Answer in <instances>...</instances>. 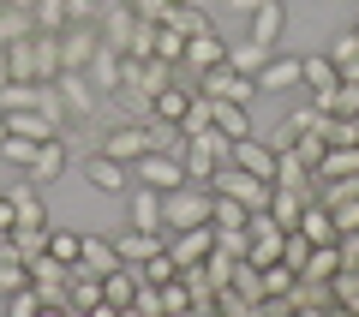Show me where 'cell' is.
I'll return each instance as SVG.
<instances>
[{"label":"cell","mask_w":359,"mask_h":317,"mask_svg":"<svg viewBox=\"0 0 359 317\" xmlns=\"http://www.w3.org/2000/svg\"><path fill=\"white\" fill-rule=\"evenodd\" d=\"M132 6H138V18H156V25H162V18L180 6V0H132Z\"/></svg>","instance_id":"43"},{"label":"cell","mask_w":359,"mask_h":317,"mask_svg":"<svg viewBox=\"0 0 359 317\" xmlns=\"http://www.w3.org/2000/svg\"><path fill=\"white\" fill-rule=\"evenodd\" d=\"M180 54H186V36H180L174 25H156V60L180 66Z\"/></svg>","instance_id":"38"},{"label":"cell","mask_w":359,"mask_h":317,"mask_svg":"<svg viewBox=\"0 0 359 317\" xmlns=\"http://www.w3.org/2000/svg\"><path fill=\"white\" fill-rule=\"evenodd\" d=\"M210 191H228V198H240L245 210H264L269 203V180L245 174V168H233V162H222L216 174H210Z\"/></svg>","instance_id":"4"},{"label":"cell","mask_w":359,"mask_h":317,"mask_svg":"<svg viewBox=\"0 0 359 317\" xmlns=\"http://www.w3.org/2000/svg\"><path fill=\"white\" fill-rule=\"evenodd\" d=\"M353 36H359V25H353Z\"/></svg>","instance_id":"51"},{"label":"cell","mask_w":359,"mask_h":317,"mask_svg":"<svg viewBox=\"0 0 359 317\" xmlns=\"http://www.w3.org/2000/svg\"><path fill=\"white\" fill-rule=\"evenodd\" d=\"M96 42H102V30H90V25H66L60 30V60H66V72H84L90 66V54H96Z\"/></svg>","instance_id":"10"},{"label":"cell","mask_w":359,"mask_h":317,"mask_svg":"<svg viewBox=\"0 0 359 317\" xmlns=\"http://www.w3.org/2000/svg\"><path fill=\"white\" fill-rule=\"evenodd\" d=\"M228 162H233V168H245V174H257V180H276V144H257V138H233Z\"/></svg>","instance_id":"13"},{"label":"cell","mask_w":359,"mask_h":317,"mask_svg":"<svg viewBox=\"0 0 359 317\" xmlns=\"http://www.w3.org/2000/svg\"><path fill=\"white\" fill-rule=\"evenodd\" d=\"M66 281H72V264H60L54 252L30 257V288L42 293V305H54V311H66Z\"/></svg>","instance_id":"5"},{"label":"cell","mask_w":359,"mask_h":317,"mask_svg":"<svg viewBox=\"0 0 359 317\" xmlns=\"http://www.w3.org/2000/svg\"><path fill=\"white\" fill-rule=\"evenodd\" d=\"M30 18H36V30H66L72 25V6L66 0H30Z\"/></svg>","instance_id":"34"},{"label":"cell","mask_w":359,"mask_h":317,"mask_svg":"<svg viewBox=\"0 0 359 317\" xmlns=\"http://www.w3.org/2000/svg\"><path fill=\"white\" fill-rule=\"evenodd\" d=\"M84 174H90V186H96V191H126V174H132V168L126 162H114V156H90V168H84Z\"/></svg>","instance_id":"27"},{"label":"cell","mask_w":359,"mask_h":317,"mask_svg":"<svg viewBox=\"0 0 359 317\" xmlns=\"http://www.w3.org/2000/svg\"><path fill=\"white\" fill-rule=\"evenodd\" d=\"M353 54H359V36H353V30H347V36H335V48H330V60H335V66H347Z\"/></svg>","instance_id":"44"},{"label":"cell","mask_w":359,"mask_h":317,"mask_svg":"<svg viewBox=\"0 0 359 317\" xmlns=\"http://www.w3.org/2000/svg\"><path fill=\"white\" fill-rule=\"evenodd\" d=\"M210 120H216L222 138H252V114H245L240 102H216L210 96Z\"/></svg>","instance_id":"26"},{"label":"cell","mask_w":359,"mask_h":317,"mask_svg":"<svg viewBox=\"0 0 359 317\" xmlns=\"http://www.w3.org/2000/svg\"><path fill=\"white\" fill-rule=\"evenodd\" d=\"M257 6H264V0H233V13H257Z\"/></svg>","instance_id":"47"},{"label":"cell","mask_w":359,"mask_h":317,"mask_svg":"<svg viewBox=\"0 0 359 317\" xmlns=\"http://www.w3.org/2000/svg\"><path fill=\"white\" fill-rule=\"evenodd\" d=\"M6 78H13V72H6V42H0V84H6Z\"/></svg>","instance_id":"48"},{"label":"cell","mask_w":359,"mask_h":317,"mask_svg":"<svg viewBox=\"0 0 359 317\" xmlns=\"http://www.w3.org/2000/svg\"><path fill=\"white\" fill-rule=\"evenodd\" d=\"M6 311H13V317H30V311H42V293L25 281V288H13V293H6Z\"/></svg>","instance_id":"41"},{"label":"cell","mask_w":359,"mask_h":317,"mask_svg":"<svg viewBox=\"0 0 359 317\" xmlns=\"http://www.w3.org/2000/svg\"><path fill=\"white\" fill-rule=\"evenodd\" d=\"M306 203H311V191H294V186H269V203H264V210H269V222H276V228H299V210H306Z\"/></svg>","instance_id":"15"},{"label":"cell","mask_w":359,"mask_h":317,"mask_svg":"<svg viewBox=\"0 0 359 317\" xmlns=\"http://www.w3.org/2000/svg\"><path fill=\"white\" fill-rule=\"evenodd\" d=\"M341 78H347V84H359V54H353V60L341 66Z\"/></svg>","instance_id":"46"},{"label":"cell","mask_w":359,"mask_h":317,"mask_svg":"<svg viewBox=\"0 0 359 317\" xmlns=\"http://www.w3.org/2000/svg\"><path fill=\"white\" fill-rule=\"evenodd\" d=\"M162 25H174L180 36H198V30H216V25H210V13H204V6H192V0H180L174 13L162 18Z\"/></svg>","instance_id":"31"},{"label":"cell","mask_w":359,"mask_h":317,"mask_svg":"<svg viewBox=\"0 0 359 317\" xmlns=\"http://www.w3.org/2000/svg\"><path fill=\"white\" fill-rule=\"evenodd\" d=\"M330 293H335V311H359V269H335Z\"/></svg>","instance_id":"35"},{"label":"cell","mask_w":359,"mask_h":317,"mask_svg":"<svg viewBox=\"0 0 359 317\" xmlns=\"http://www.w3.org/2000/svg\"><path fill=\"white\" fill-rule=\"evenodd\" d=\"M299 84L318 96V90H330V84H341V66L330 60V54H299Z\"/></svg>","instance_id":"23"},{"label":"cell","mask_w":359,"mask_h":317,"mask_svg":"<svg viewBox=\"0 0 359 317\" xmlns=\"http://www.w3.org/2000/svg\"><path fill=\"white\" fill-rule=\"evenodd\" d=\"M0 252H18L30 264V257H42L48 252V222L42 228H13V234H0Z\"/></svg>","instance_id":"28"},{"label":"cell","mask_w":359,"mask_h":317,"mask_svg":"<svg viewBox=\"0 0 359 317\" xmlns=\"http://www.w3.org/2000/svg\"><path fill=\"white\" fill-rule=\"evenodd\" d=\"M36 108L48 114V126H60V120H66V102H60V90H54V84H36Z\"/></svg>","instance_id":"42"},{"label":"cell","mask_w":359,"mask_h":317,"mask_svg":"<svg viewBox=\"0 0 359 317\" xmlns=\"http://www.w3.org/2000/svg\"><path fill=\"white\" fill-rule=\"evenodd\" d=\"M132 30H138V6H132V0H114V6H108V18H102V42H114V48L126 54Z\"/></svg>","instance_id":"22"},{"label":"cell","mask_w":359,"mask_h":317,"mask_svg":"<svg viewBox=\"0 0 359 317\" xmlns=\"http://www.w3.org/2000/svg\"><path fill=\"white\" fill-rule=\"evenodd\" d=\"M66 6H72V18H78V25H90V13H96V0H66Z\"/></svg>","instance_id":"45"},{"label":"cell","mask_w":359,"mask_h":317,"mask_svg":"<svg viewBox=\"0 0 359 317\" xmlns=\"http://www.w3.org/2000/svg\"><path fill=\"white\" fill-rule=\"evenodd\" d=\"M54 90H60L66 114H90V108H96V84H90L84 72H60V78H54Z\"/></svg>","instance_id":"19"},{"label":"cell","mask_w":359,"mask_h":317,"mask_svg":"<svg viewBox=\"0 0 359 317\" xmlns=\"http://www.w3.org/2000/svg\"><path fill=\"white\" fill-rule=\"evenodd\" d=\"M6 72L25 78V84H36V30L18 36V42H6Z\"/></svg>","instance_id":"30"},{"label":"cell","mask_w":359,"mask_h":317,"mask_svg":"<svg viewBox=\"0 0 359 317\" xmlns=\"http://www.w3.org/2000/svg\"><path fill=\"white\" fill-rule=\"evenodd\" d=\"M48 252L60 257V264H78V252H84V234H72V228H48Z\"/></svg>","instance_id":"37"},{"label":"cell","mask_w":359,"mask_h":317,"mask_svg":"<svg viewBox=\"0 0 359 317\" xmlns=\"http://www.w3.org/2000/svg\"><path fill=\"white\" fill-rule=\"evenodd\" d=\"M210 252H216V228H210V222H198V228H174V234H168V257H174L180 269H186V264H204Z\"/></svg>","instance_id":"7"},{"label":"cell","mask_w":359,"mask_h":317,"mask_svg":"<svg viewBox=\"0 0 359 317\" xmlns=\"http://www.w3.org/2000/svg\"><path fill=\"white\" fill-rule=\"evenodd\" d=\"M0 6H30V0H0Z\"/></svg>","instance_id":"50"},{"label":"cell","mask_w":359,"mask_h":317,"mask_svg":"<svg viewBox=\"0 0 359 317\" xmlns=\"http://www.w3.org/2000/svg\"><path fill=\"white\" fill-rule=\"evenodd\" d=\"M156 299H162V311H192V288H186V281H162V288H156Z\"/></svg>","instance_id":"39"},{"label":"cell","mask_w":359,"mask_h":317,"mask_svg":"<svg viewBox=\"0 0 359 317\" xmlns=\"http://www.w3.org/2000/svg\"><path fill=\"white\" fill-rule=\"evenodd\" d=\"M36 30V18H30V6H0V42H18Z\"/></svg>","instance_id":"36"},{"label":"cell","mask_w":359,"mask_h":317,"mask_svg":"<svg viewBox=\"0 0 359 317\" xmlns=\"http://www.w3.org/2000/svg\"><path fill=\"white\" fill-rule=\"evenodd\" d=\"M6 132H13V126H6V114H0V144H6Z\"/></svg>","instance_id":"49"},{"label":"cell","mask_w":359,"mask_h":317,"mask_svg":"<svg viewBox=\"0 0 359 317\" xmlns=\"http://www.w3.org/2000/svg\"><path fill=\"white\" fill-rule=\"evenodd\" d=\"M228 150H233V138H222L216 126H210V132H192V138H180V162H186V180L210 186V174L228 162Z\"/></svg>","instance_id":"2"},{"label":"cell","mask_w":359,"mask_h":317,"mask_svg":"<svg viewBox=\"0 0 359 317\" xmlns=\"http://www.w3.org/2000/svg\"><path fill=\"white\" fill-rule=\"evenodd\" d=\"M0 156L13 168H30V156H36V138H18V132H6V144H0Z\"/></svg>","instance_id":"40"},{"label":"cell","mask_w":359,"mask_h":317,"mask_svg":"<svg viewBox=\"0 0 359 317\" xmlns=\"http://www.w3.org/2000/svg\"><path fill=\"white\" fill-rule=\"evenodd\" d=\"M6 198H13V216H18V228H42V222H48V210H42V186H36V180L13 186Z\"/></svg>","instance_id":"20"},{"label":"cell","mask_w":359,"mask_h":317,"mask_svg":"<svg viewBox=\"0 0 359 317\" xmlns=\"http://www.w3.org/2000/svg\"><path fill=\"white\" fill-rule=\"evenodd\" d=\"M282 30H287V6L282 0H264V6L252 13V30H245V36L264 42V48H282Z\"/></svg>","instance_id":"14"},{"label":"cell","mask_w":359,"mask_h":317,"mask_svg":"<svg viewBox=\"0 0 359 317\" xmlns=\"http://www.w3.org/2000/svg\"><path fill=\"white\" fill-rule=\"evenodd\" d=\"M120 72H126V54H120L114 42H96V54H90V66H84V78L96 84V96H114Z\"/></svg>","instance_id":"8"},{"label":"cell","mask_w":359,"mask_h":317,"mask_svg":"<svg viewBox=\"0 0 359 317\" xmlns=\"http://www.w3.org/2000/svg\"><path fill=\"white\" fill-rule=\"evenodd\" d=\"M299 234H306L311 245H335V240H341V234H335V216H330V203H318V198H311L306 210H299Z\"/></svg>","instance_id":"21"},{"label":"cell","mask_w":359,"mask_h":317,"mask_svg":"<svg viewBox=\"0 0 359 317\" xmlns=\"http://www.w3.org/2000/svg\"><path fill=\"white\" fill-rule=\"evenodd\" d=\"M132 228L168 234V228H162V191H150V186H138V191H132Z\"/></svg>","instance_id":"29"},{"label":"cell","mask_w":359,"mask_h":317,"mask_svg":"<svg viewBox=\"0 0 359 317\" xmlns=\"http://www.w3.org/2000/svg\"><path fill=\"white\" fill-rule=\"evenodd\" d=\"M132 174H138V186H150V191H174L180 180H186V162L168 156V150H144L138 162H132Z\"/></svg>","instance_id":"6"},{"label":"cell","mask_w":359,"mask_h":317,"mask_svg":"<svg viewBox=\"0 0 359 317\" xmlns=\"http://www.w3.org/2000/svg\"><path fill=\"white\" fill-rule=\"evenodd\" d=\"M102 299L114 305V311H132V299H138V269L132 264H114L102 276Z\"/></svg>","instance_id":"18"},{"label":"cell","mask_w":359,"mask_h":317,"mask_svg":"<svg viewBox=\"0 0 359 317\" xmlns=\"http://www.w3.org/2000/svg\"><path fill=\"white\" fill-rule=\"evenodd\" d=\"M210 203H216L210 186L180 180L174 191H162V228H198V222H210Z\"/></svg>","instance_id":"1"},{"label":"cell","mask_w":359,"mask_h":317,"mask_svg":"<svg viewBox=\"0 0 359 317\" xmlns=\"http://www.w3.org/2000/svg\"><path fill=\"white\" fill-rule=\"evenodd\" d=\"M222 60H228V42H222L216 30H198V36H186V54H180V66H186V72L204 78L210 66H222Z\"/></svg>","instance_id":"9"},{"label":"cell","mask_w":359,"mask_h":317,"mask_svg":"<svg viewBox=\"0 0 359 317\" xmlns=\"http://www.w3.org/2000/svg\"><path fill=\"white\" fill-rule=\"evenodd\" d=\"M245 216H252V210H245L240 198L216 191V203H210V228H245Z\"/></svg>","instance_id":"33"},{"label":"cell","mask_w":359,"mask_h":317,"mask_svg":"<svg viewBox=\"0 0 359 317\" xmlns=\"http://www.w3.org/2000/svg\"><path fill=\"white\" fill-rule=\"evenodd\" d=\"M252 78H257V90L282 96V90H294V84H299V54H282V48H276V54H269V60L257 66Z\"/></svg>","instance_id":"12"},{"label":"cell","mask_w":359,"mask_h":317,"mask_svg":"<svg viewBox=\"0 0 359 317\" xmlns=\"http://www.w3.org/2000/svg\"><path fill=\"white\" fill-rule=\"evenodd\" d=\"M66 72L60 60V30H36V84H54Z\"/></svg>","instance_id":"25"},{"label":"cell","mask_w":359,"mask_h":317,"mask_svg":"<svg viewBox=\"0 0 359 317\" xmlns=\"http://www.w3.org/2000/svg\"><path fill=\"white\" fill-rule=\"evenodd\" d=\"M102 150L108 156H114V162H138V156L144 150H150V126H114V132H108V144H102Z\"/></svg>","instance_id":"17"},{"label":"cell","mask_w":359,"mask_h":317,"mask_svg":"<svg viewBox=\"0 0 359 317\" xmlns=\"http://www.w3.org/2000/svg\"><path fill=\"white\" fill-rule=\"evenodd\" d=\"M60 174H66V138L54 132V138H42V144H36V156H30L25 180H36V186H54Z\"/></svg>","instance_id":"11"},{"label":"cell","mask_w":359,"mask_h":317,"mask_svg":"<svg viewBox=\"0 0 359 317\" xmlns=\"http://www.w3.org/2000/svg\"><path fill=\"white\" fill-rule=\"evenodd\" d=\"M192 96H198V90H186V84L174 78V84L150 102V120H156V126H180V120H186V108H192Z\"/></svg>","instance_id":"16"},{"label":"cell","mask_w":359,"mask_h":317,"mask_svg":"<svg viewBox=\"0 0 359 317\" xmlns=\"http://www.w3.org/2000/svg\"><path fill=\"white\" fill-rule=\"evenodd\" d=\"M120 264V245L102 240V234H84V252H78V269H90V276H108V269Z\"/></svg>","instance_id":"24"},{"label":"cell","mask_w":359,"mask_h":317,"mask_svg":"<svg viewBox=\"0 0 359 317\" xmlns=\"http://www.w3.org/2000/svg\"><path fill=\"white\" fill-rule=\"evenodd\" d=\"M269 54H276V48H264V42L240 36V42H233V48H228V66H233V72H257V66H264Z\"/></svg>","instance_id":"32"},{"label":"cell","mask_w":359,"mask_h":317,"mask_svg":"<svg viewBox=\"0 0 359 317\" xmlns=\"http://www.w3.org/2000/svg\"><path fill=\"white\" fill-rule=\"evenodd\" d=\"M198 96H216V102H240V108H252L264 90H257L252 72H233V66L222 60V66H210V72L198 78Z\"/></svg>","instance_id":"3"}]
</instances>
